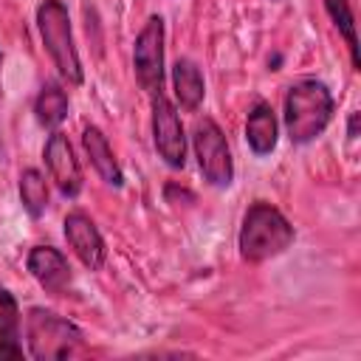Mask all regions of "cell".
<instances>
[{"instance_id": "obj_1", "label": "cell", "mask_w": 361, "mask_h": 361, "mask_svg": "<svg viewBox=\"0 0 361 361\" xmlns=\"http://www.w3.org/2000/svg\"><path fill=\"white\" fill-rule=\"evenodd\" d=\"M333 113H336V99L322 79L299 76L296 82L288 85L285 104H282V121H285V133L290 144L305 147L316 141L333 121Z\"/></svg>"}, {"instance_id": "obj_2", "label": "cell", "mask_w": 361, "mask_h": 361, "mask_svg": "<svg viewBox=\"0 0 361 361\" xmlns=\"http://www.w3.org/2000/svg\"><path fill=\"white\" fill-rule=\"evenodd\" d=\"M296 240V231L290 226V220L268 200H254L240 223V234H237V248L240 257L251 265L268 262L279 254H285Z\"/></svg>"}, {"instance_id": "obj_3", "label": "cell", "mask_w": 361, "mask_h": 361, "mask_svg": "<svg viewBox=\"0 0 361 361\" xmlns=\"http://www.w3.org/2000/svg\"><path fill=\"white\" fill-rule=\"evenodd\" d=\"M25 344L34 361H65L87 353L79 324L48 307H31L25 313Z\"/></svg>"}, {"instance_id": "obj_4", "label": "cell", "mask_w": 361, "mask_h": 361, "mask_svg": "<svg viewBox=\"0 0 361 361\" xmlns=\"http://www.w3.org/2000/svg\"><path fill=\"white\" fill-rule=\"evenodd\" d=\"M37 31H39L42 48L51 56L56 73L68 85H82L85 68H82V59L76 51L71 14H68V6L62 0H42L37 6Z\"/></svg>"}, {"instance_id": "obj_5", "label": "cell", "mask_w": 361, "mask_h": 361, "mask_svg": "<svg viewBox=\"0 0 361 361\" xmlns=\"http://www.w3.org/2000/svg\"><path fill=\"white\" fill-rule=\"evenodd\" d=\"M192 149L200 166V175L214 189H228L234 183V158L226 141V133L212 116L195 118L192 127Z\"/></svg>"}, {"instance_id": "obj_6", "label": "cell", "mask_w": 361, "mask_h": 361, "mask_svg": "<svg viewBox=\"0 0 361 361\" xmlns=\"http://www.w3.org/2000/svg\"><path fill=\"white\" fill-rule=\"evenodd\" d=\"M133 73L147 96L164 90V17L149 14L133 42Z\"/></svg>"}, {"instance_id": "obj_7", "label": "cell", "mask_w": 361, "mask_h": 361, "mask_svg": "<svg viewBox=\"0 0 361 361\" xmlns=\"http://www.w3.org/2000/svg\"><path fill=\"white\" fill-rule=\"evenodd\" d=\"M152 102V144L158 158L169 166V169H183L186 166V130L180 124L178 107L175 102L161 90L155 96H149Z\"/></svg>"}, {"instance_id": "obj_8", "label": "cell", "mask_w": 361, "mask_h": 361, "mask_svg": "<svg viewBox=\"0 0 361 361\" xmlns=\"http://www.w3.org/2000/svg\"><path fill=\"white\" fill-rule=\"evenodd\" d=\"M42 158H45V166H48V175L51 180L56 183L59 195L62 197H79L82 192V166H79V158L73 155V147L68 141V135L62 130H51L45 147H42Z\"/></svg>"}, {"instance_id": "obj_9", "label": "cell", "mask_w": 361, "mask_h": 361, "mask_svg": "<svg viewBox=\"0 0 361 361\" xmlns=\"http://www.w3.org/2000/svg\"><path fill=\"white\" fill-rule=\"evenodd\" d=\"M62 231H65V240L71 245V251L79 257V262L90 271H99L107 259V245H104V237L99 231V226L93 223L90 214L73 209L65 214L62 220Z\"/></svg>"}, {"instance_id": "obj_10", "label": "cell", "mask_w": 361, "mask_h": 361, "mask_svg": "<svg viewBox=\"0 0 361 361\" xmlns=\"http://www.w3.org/2000/svg\"><path fill=\"white\" fill-rule=\"evenodd\" d=\"M28 274L37 279V285L51 296H68L73 285V274L68 265V257L54 245H34L25 257Z\"/></svg>"}, {"instance_id": "obj_11", "label": "cell", "mask_w": 361, "mask_h": 361, "mask_svg": "<svg viewBox=\"0 0 361 361\" xmlns=\"http://www.w3.org/2000/svg\"><path fill=\"white\" fill-rule=\"evenodd\" d=\"M82 147H85V155L90 161V166L96 169V175L113 186V189H121L124 186V172H121V164L107 141V135L96 127V124H85L82 130Z\"/></svg>"}, {"instance_id": "obj_12", "label": "cell", "mask_w": 361, "mask_h": 361, "mask_svg": "<svg viewBox=\"0 0 361 361\" xmlns=\"http://www.w3.org/2000/svg\"><path fill=\"white\" fill-rule=\"evenodd\" d=\"M279 141V121L268 102H254V107L245 116V144L257 158H265L276 149Z\"/></svg>"}, {"instance_id": "obj_13", "label": "cell", "mask_w": 361, "mask_h": 361, "mask_svg": "<svg viewBox=\"0 0 361 361\" xmlns=\"http://www.w3.org/2000/svg\"><path fill=\"white\" fill-rule=\"evenodd\" d=\"M172 90H175V102L186 113H195L203 104L206 82H203L200 68L189 56H178L175 59V65H172Z\"/></svg>"}, {"instance_id": "obj_14", "label": "cell", "mask_w": 361, "mask_h": 361, "mask_svg": "<svg viewBox=\"0 0 361 361\" xmlns=\"http://www.w3.org/2000/svg\"><path fill=\"white\" fill-rule=\"evenodd\" d=\"M20 324V305L14 293L6 285H0V361H20L25 355Z\"/></svg>"}, {"instance_id": "obj_15", "label": "cell", "mask_w": 361, "mask_h": 361, "mask_svg": "<svg viewBox=\"0 0 361 361\" xmlns=\"http://www.w3.org/2000/svg\"><path fill=\"white\" fill-rule=\"evenodd\" d=\"M71 110V99L65 93V87L59 82H42V87L34 96V118L39 121V127L45 130H56Z\"/></svg>"}, {"instance_id": "obj_16", "label": "cell", "mask_w": 361, "mask_h": 361, "mask_svg": "<svg viewBox=\"0 0 361 361\" xmlns=\"http://www.w3.org/2000/svg\"><path fill=\"white\" fill-rule=\"evenodd\" d=\"M17 192H20V203L23 209L28 212V217H42L45 209H48V180L39 169L28 166L20 172V180H17Z\"/></svg>"}, {"instance_id": "obj_17", "label": "cell", "mask_w": 361, "mask_h": 361, "mask_svg": "<svg viewBox=\"0 0 361 361\" xmlns=\"http://www.w3.org/2000/svg\"><path fill=\"white\" fill-rule=\"evenodd\" d=\"M324 3V11L330 17V23L336 25V31L341 34L347 51H350V65L353 71L361 68V59H358V37H355V17H353V6L350 0H322Z\"/></svg>"}, {"instance_id": "obj_18", "label": "cell", "mask_w": 361, "mask_h": 361, "mask_svg": "<svg viewBox=\"0 0 361 361\" xmlns=\"http://www.w3.org/2000/svg\"><path fill=\"white\" fill-rule=\"evenodd\" d=\"M164 197H166V203H195V195L189 192V189H183V186H178V183H166L164 186Z\"/></svg>"}, {"instance_id": "obj_19", "label": "cell", "mask_w": 361, "mask_h": 361, "mask_svg": "<svg viewBox=\"0 0 361 361\" xmlns=\"http://www.w3.org/2000/svg\"><path fill=\"white\" fill-rule=\"evenodd\" d=\"M347 138L350 141L358 138V113H350V118H347Z\"/></svg>"}, {"instance_id": "obj_20", "label": "cell", "mask_w": 361, "mask_h": 361, "mask_svg": "<svg viewBox=\"0 0 361 361\" xmlns=\"http://www.w3.org/2000/svg\"><path fill=\"white\" fill-rule=\"evenodd\" d=\"M276 3H279V0H276Z\"/></svg>"}]
</instances>
